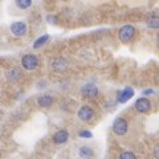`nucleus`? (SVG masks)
Returning a JSON list of instances; mask_svg holds the SVG:
<instances>
[{
    "label": "nucleus",
    "instance_id": "nucleus-1",
    "mask_svg": "<svg viewBox=\"0 0 159 159\" xmlns=\"http://www.w3.org/2000/svg\"><path fill=\"white\" fill-rule=\"evenodd\" d=\"M21 66L27 70H34L39 66V58L37 56L29 53V54H24L21 57Z\"/></svg>",
    "mask_w": 159,
    "mask_h": 159
},
{
    "label": "nucleus",
    "instance_id": "nucleus-2",
    "mask_svg": "<svg viewBox=\"0 0 159 159\" xmlns=\"http://www.w3.org/2000/svg\"><path fill=\"white\" fill-rule=\"evenodd\" d=\"M134 36H135V28H134L133 25H123L118 31V37L122 43L131 41Z\"/></svg>",
    "mask_w": 159,
    "mask_h": 159
},
{
    "label": "nucleus",
    "instance_id": "nucleus-3",
    "mask_svg": "<svg viewBox=\"0 0 159 159\" xmlns=\"http://www.w3.org/2000/svg\"><path fill=\"white\" fill-rule=\"evenodd\" d=\"M77 117L78 119L81 122H92V119L94 118V110L90 107V106H88V105H84L78 109V111H77Z\"/></svg>",
    "mask_w": 159,
    "mask_h": 159
},
{
    "label": "nucleus",
    "instance_id": "nucleus-4",
    "mask_svg": "<svg viewBox=\"0 0 159 159\" xmlns=\"http://www.w3.org/2000/svg\"><path fill=\"white\" fill-rule=\"evenodd\" d=\"M129 130V125H127V121L125 118H117L113 123V131L117 134V135H125Z\"/></svg>",
    "mask_w": 159,
    "mask_h": 159
},
{
    "label": "nucleus",
    "instance_id": "nucleus-5",
    "mask_svg": "<svg viewBox=\"0 0 159 159\" xmlns=\"http://www.w3.org/2000/svg\"><path fill=\"white\" fill-rule=\"evenodd\" d=\"M9 29H11V32L13 33V36L23 37V36H25L27 34L28 27H27V24L24 21H13L11 24V27H9Z\"/></svg>",
    "mask_w": 159,
    "mask_h": 159
},
{
    "label": "nucleus",
    "instance_id": "nucleus-6",
    "mask_svg": "<svg viewBox=\"0 0 159 159\" xmlns=\"http://www.w3.org/2000/svg\"><path fill=\"white\" fill-rule=\"evenodd\" d=\"M98 86L96 85V84H85L82 88H81V94L82 97L85 98H96L98 96Z\"/></svg>",
    "mask_w": 159,
    "mask_h": 159
},
{
    "label": "nucleus",
    "instance_id": "nucleus-7",
    "mask_svg": "<svg viewBox=\"0 0 159 159\" xmlns=\"http://www.w3.org/2000/svg\"><path fill=\"white\" fill-rule=\"evenodd\" d=\"M150 109H151V102L148 101V98L142 97V98H138L137 99V102H135V110L138 113H147Z\"/></svg>",
    "mask_w": 159,
    "mask_h": 159
},
{
    "label": "nucleus",
    "instance_id": "nucleus-8",
    "mask_svg": "<svg viewBox=\"0 0 159 159\" xmlns=\"http://www.w3.org/2000/svg\"><path fill=\"white\" fill-rule=\"evenodd\" d=\"M68 68V62L64 57H56L52 60V69L53 72H57V73H61L64 72L65 69Z\"/></svg>",
    "mask_w": 159,
    "mask_h": 159
},
{
    "label": "nucleus",
    "instance_id": "nucleus-9",
    "mask_svg": "<svg viewBox=\"0 0 159 159\" xmlns=\"http://www.w3.org/2000/svg\"><path fill=\"white\" fill-rule=\"evenodd\" d=\"M52 139H53L54 145H64V143H66L68 139H69V133L66 130H58L57 133H54Z\"/></svg>",
    "mask_w": 159,
    "mask_h": 159
},
{
    "label": "nucleus",
    "instance_id": "nucleus-10",
    "mask_svg": "<svg viewBox=\"0 0 159 159\" xmlns=\"http://www.w3.org/2000/svg\"><path fill=\"white\" fill-rule=\"evenodd\" d=\"M133 96H134V89L130 88V86H127V88L123 89L122 92L118 93V98H117V99H118L119 103H125V102H127Z\"/></svg>",
    "mask_w": 159,
    "mask_h": 159
},
{
    "label": "nucleus",
    "instance_id": "nucleus-11",
    "mask_svg": "<svg viewBox=\"0 0 159 159\" xmlns=\"http://www.w3.org/2000/svg\"><path fill=\"white\" fill-rule=\"evenodd\" d=\"M6 76L8 80H11V81H17V80L21 78V70H20V68L17 66H13L11 69H8L7 73H6Z\"/></svg>",
    "mask_w": 159,
    "mask_h": 159
},
{
    "label": "nucleus",
    "instance_id": "nucleus-12",
    "mask_svg": "<svg viewBox=\"0 0 159 159\" xmlns=\"http://www.w3.org/2000/svg\"><path fill=\"white\" fill-rule=\"evenodd\" d=\"M53 103V97L51 94H44V96L39 97L37 99V105L40 107H49Z\"/></svg>",
    "mask_w": 159,
    "mask_h": 159
},
{
    "label": "nucleus",
    "instance_id": "nucleus-13",
    "mask_svg": "<svg viewBox=\"0 0 159 159\" xmlns=\"http://www.w3.org/2000/svg\"><path fill=\"white\" fill-rule=\"evenodd\" d=\"M93 154H94L93 148L89 147V146H81L80 150H78V155L82 159H90L93 157Z\"/></svg>",
    "mask_w": 159,
    "mask_h": 159
},
{
    "label": "nucleus",
    "instance_id": "nucleus-14",
    "mask_svg": "<svg viewBox=\"0 0 159 159\" xmlns=\"http://www.w3.org/2000/svg\"><path fill=\"white\" fill-rule=\"evenodd\" d=\"M49 39H51V36H49V34H43V36H40V37L36 40V41L33 43V48H34V49H39L40 47H43L45 43H48Z\"/></svg>",
    "mask_w": 159,
    "mask_h": 159
},
{
    "label": "nucleus",
    "instance_id": "nucleus-15",
    "mask_svg": "<svg viewBox=\"0 0 159 159\" xmlns=\"http://www.w3.org/2000/svg\"><path fill=\"white\" fill-rule=\"evenodd\" d=\"M15 4H16V7H19L20 9H28L32 6V2L31 0H16Z\"/></svg>",
    "mask_w": 159,
    "mask_h": 159
},
{
    "label": "nucleus",
    "instance_id": "nucleus-16",
    "mask_svg": "<svg viewBox=\"0 0 159 159\" xmlns=\"http://www.w3.org/2000/svg\"><path fill=\"white\" fill-rule=\"evenodd\" d=\"M147 25L150 28H158L159 27V17H157V16H154L152 15V17H150L147 20Z\"/></svg>",
    "mask_w": 159,
    "mask_h": 159
},
{
    "label": "nucleus",
    "instance_id": "nucleus-17",
    "mask_svg": "<svg viewBox=\"0 0 159 159\" xmlns=\"http://www.w3.org/2000/svg\"><path fill=\"white\" fill-rule=\"evenodd\" d=\"M118 159H137V157H135V154L131 151H123L119 154Z\"/></svg>",
    "mask_w": 159,
    "mask_h": 159
},
{
    "label": "nucleus",
    "instance_id": "nucleus-18",
    "mask_svg": "<svg viewBox=\"0 0 159 159\" xmlns=\"http://www.w3.org/2000/svg\"><path fill=\"white\" fill-rule=\"evenodd\" d=\"M78 137H81L84 139H90L93 137V133L89 131V130H81V131L78 133Z\"/></svg>",
    "mask_w": 159,
    "mask_h": 159
},
{
    "label": "nucleus",
    "instance_id": "nucleus-19",
    "mask_svg": "<svg viewBox=\"0 0 159 159\" xmlns=\"http://www.w3.org/2000/svg\"><path fill=\"white\" fill-rule=\"evenodd\" d=\"M154 157H155L157 159H159V145H157L155 147H154Z\"/></svg>",
    "mask_w": 159,
    "mask_h": 159
},
{
    "label": "nucleus",
    "instance_id": "nucleus-20",
    "mask_svg": "<svg viewBox=\"0 0 159 159\" xmlns=\"http://www.w3.org/2000/svg\"><path fill=\"white\" fill-rule=\"evenodd\" d=\"M152 93H154L152 89H147V90H143V94H145V96H148V94H152Z\"/></svg>",
    "mask_w": 159,
    "mask_h": 159
},
{
    "label": "nucleus",
    "instance_id": "nucleus-21",
    "mask_svg": "<svg viewBox=\"0 0 159 159\" xmlns=\"http://www.w3.org/2000/svg\"><path fill=\"white\" fill-rule=\"evenodd\" d=\"M47 20H48V21H54V23H56V17H54V16H47Z\"/></svg>",
    "mask_w": 159,
    "mask_h": 159
},
{
    "label": "nucleus",
    "instance_id": "nucleus-22",
    "mask_svg": "<svg viewBox=\"0 0 159 159\" xmlns=\"http://www.w3.org/2000/svg\"><path fill=\"white\" fill-rule=\"evenodd\" d=\"M157 43H158V47H159V33H158V37H157Z\"/></svg>",
    "mask_w": 159,
    "mask_h": 159
},
{
    "label": "nucleus",
    "instance_id": "nucleus-23",
    "mask_svg": "<svg viewBox=\"0 0 159 159\" xmlns=\"http://www.w3.org/2000/svg\"><path fill=\"white\" fill-rule=\"evenodd\" d=\"M3 117V111H2V109H0V118Z\"/></svg>",
    "mask_w": 159,
    "mask_h": 159
}]
</instances>
